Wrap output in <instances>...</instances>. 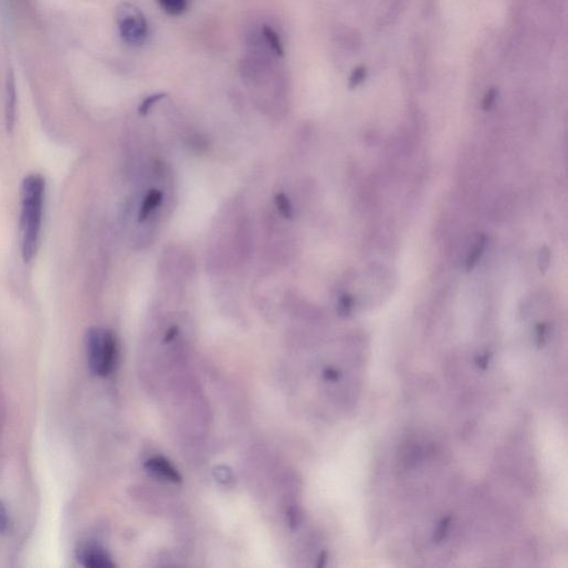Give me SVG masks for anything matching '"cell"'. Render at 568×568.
Listing matches in <instances>:
<instances>
[{
    "label": "cell",
    "mask_w": 568,
    "mask_h": 568,
    "mask_svg": "<svg viewBox=\"0 0 568 568\" xmlns=\"http://www.w3.org/2000/svg\"><path fill=\"white\" fill-rule=\"evenodd\" d=\"M46 182L43 176L31 173L23 182V206H21V252L24 261L30 262L36 255L39 243Z\"/></svg>",
    "instance_id": "cell-1"
},
{
    "label": "cell",
    "mask_w": 568,
    "mask_h": 568,
    "mask_svg": "<svg viewBox=\"0 0 568 568\" xmlns=\"http://www.w3.org/2000/svg\"><path fill=\"white\" fill-rule=\"evenodd\" d=\"M88 363L90 371L100 377H108L116 367L118 357L117 339L108 330H90L87 334Z\"/></svg>",
    "instance_id": "cell-2"
},
{
    "label": "cell",
    "mask_w": 568,
    "mask_h": 568,
    "mask_svg": "<svg viewBox=\"0 0 568 568\" xmlns=\"http://www.w3.org/2000/svg\"><path fill=\"white\" fill-rule=\"evenodd\" d=\"M120 37L130 46H141L148 36V24L139 8L133 4H120L116 13Z\"/></svg>",
    "instance_id": "cell-3"
},
{
    "label": "cell",
    "mask_w": 568,
    "mask_h": 568,
    "mask_svg": "<svg viewBox=\"0 0 568 568\" xmlns=\"http://www.w3.org/2000/svg\"><path fill=\"white\" fill-rule=\"evenodd\" d=\"M79 562L88 568H113L116 566L109 555L97 546H86L79 551Z\"/></svg>",
    "instance_id": "cell-4"
},
{
    "label": "cell",
    "mask_w": 568,
    "mask_h": 568,
    "mask_svg": "<svg viewBox=\"0 0 568 568\" xmlns=\"http://www.w3.org/2000/svg\"><path fill=\"white\" fill-rule=\"evenodd\" d=\"M146 470L153 476H157L159 479L167 480V481L173 482V483H180L181 482V475L179 472L171 465L168 460L163 457H152L148 460L145 464Z\"/></svg>",
    "instance_id": "cell-5"
},
{
    "label": "cell",
    "mask_w": 568,
    "mask_h": 568,
    "mask_svg": "<svg viewBox=\"0 0 568 568\" xmlns=\"http://www.w3.org/2000/svg\"><path fill=\"white\" fill-rule=\"evenodd\" d=\"M16 110H17V90H16L15 75L13 71L8 73L6 83V128L8 131H13L16 123Z\"/></svg>",
    "instance_id": "cell-6"
},
{
    "label": "cell",
    "mask_w": 568,
    "mask_h": 568,
    "mask_svg": "<svg viewBox=\"0 0 568 568\" xmlns=\"http://www.w3.org/2000/svg\"><path fill=\"white\" fill-rule=\"evenodd\" d=\"M409 1L410 0H389V5H387L385 13L380 18L381 25L387 26L395 23L407 8Z\"/></svg>",
    "instance_id": "cell-7"
},
{
    "label": "cell",
    "mask_w": 568,
    "mask_h": 568,
    "mask_svg": "<svg viewBox=\"0 0 568 568\" xmlns=\"http://www.w3.org/2000/svg\"><path fill=\"white\" fill-rule=\"evenodd\" d=\"M162 199H163V195H162L161 191L155 189L150 190L149 193L146 196L143 202H142L141 209H140L139 213V221H146L147 218L149 217L150 213H151L156 208L159 207L160 203L162 202Z\"/></svg>",
    "instance_id": "cell-8"
},
{
    "label": "cell",
    "mask_w": 568,
    "mask_h": 568,
    "mask_svg": "<svg viewBox=\"0 0 568 568\" xmlns=\"http://www.w3.org/2000/svg\"><path fill=\"white\" fill-rule=\"evenodd\" d=\"M158 3L165 13L173 17L186 13L189 6V0H158Z\"/></svg>",
    "instance_id": "cell-9"
},
{
    "label": "cell",
    "mask_w": 568,
    "mask_h": 568,
    "mask_svg": "<svg viewBox=\"0 0 568 568\" xmlns=\"http://www.w3.org/2000/svg\"><path fill=\"white\" fill-rule=\"evenodd\" d=\"M262 34H263V37H265V41H267L268 45L271 48L272 51H273L275 55L279 56V57H282L284 54V49L283 46H282L281 39H280L277 31L272 29L269 26H265L263 29H262Z\"/></svg>",
    "instance_id": "cell-10"
},
{
    "label": "cell",
    "mask_w": 568,
    "mask_h": 568,
    "mask_svg": "<svg viewBox=\"0 0 568 568\" xmlns=\"http://www.w3.org/2000/svg\"><path fill=\"white\" fill-rule=\"evenodd\" d=\"M485 245V235H481V238H479V241L476 242L475 247L473 248L471 253H470L469 258L466 260V269L471 270L475 267L476 263L479 262L480 258H481L482 253H483Z\"/></svg>",
    "instance_id": "cell-11"
},
{
    "label": "cell",
    "mask_w": 568,
    "mask_h": 568,
    "mask_svg": "<svg viewBox=\"0 0 568 568\" xmlns=\"http://www.w3.org/2000/svg\"><path fill=\"white\" fill-rule=\"evenodd\" d=\"M367 73L369 71L365 66H357L354 68L349 77L350 89H357V87H360L367 80Z\"/></svg>",
    "instance_id": "cell-12"
},
{
    "label": "cell",
    "mask_w": 568,
    "mask_h": 568,
    "mask_svg": "<svg viewBox=\"0 0 568 568\" xmlns=\"http://www.w3.org/2000/svg\"><path fill=\"white\" fill-rule=\"evenodd\" d=\"M275 205H277L280 213L285 219H291L292 215H293V209H292L291 202H290L287 196L284 195V193H278L275 196Z\"/></svg>",
    "instance_id": "cell-13"
},
{
    "label": "cell",
    "mask_w": 568,
    "mask_h": 568,
    "mask_svg": "<svg viewBox=\"0 0 568 568\" xmlns=\"http://www.w3.org/2000/svg\"><path fill=\"white\" fill-rule=\"evenodd\" d=\"M166 93H155V95L149 96V97L146 98L143 101H142L141 105H140L139 111L140 115L146 116L149 113L150 110L151 108L153 107L155 103H157L158 101L160 100L163 99L166 97Z\"/></svg>",
    "instance_id": "cell-14"
},
{
    "label": "cell",
    "mask_w": 568,
    "mask_h": 568,
    "mask_svg": "<svg viewBox=\"0 0 568 568\" xmlns=\"http://www.w3.org/2000/svg\"><path fill=\"white\" fill-rule=\"evenodd\" d=\"M499 97V90L497 88H491L487 90V93L484 95L483 100H482V109L484 111H489L495 105L496 99Z\"/></svg>",
    "instance_id": "cell-15"
},
{
    "label": "cell",
    "mask_w": 568,
    "mask_h": 568,
    "mask_svg": "<svg viewBox=\"0 0 568 568\" xmlns=\"http://www.w3.org/2000/svg\"><path fill=\"white\" fill-rule=\"evenodd\" d=\"M354 299L351 295H343L339 302V313L347 317L353 309Z\"/></svg>",
    "instance_id": "cell-16"
},
{
    "label": "cell",
    "mask_w": 568,
    "mask_h": 568,
    "mask_svg": "<svg viewBox=\"0 0 568 568\" xmlns=\"http://www.w3.org/2000/svg\"><path fill=\"white\" fill-rule=\"evenodd\" d=\"M450 523H451V517H446V519H442L441 523H440V525L437 526V529H436L435 533H434V541H443L444 537L446 536V533H447V529H449Z\"/></svg>",
    "instance_id": "cell-17"
},
{
    "label": "cell",
    "mask_w": 568,
    "mask_h": 568,
    "mask_svg": "<svg viewBox=\"0 0 568 568\" xmlns=\"http://www.w3.org/2000/svg\"><path fill=\"white\" fill-rule=\"evenodd\" d=\"M8 527V513L3 502L0 501V533H3Z\"/></svg>",
    "instance_id": "cell-18"
},
{
    "label": "cell",
    "mask_w": 568,
    "mask_h": 568,
    "mask_svg": "<svg viewBox=\"0 0 568 568\" xmlns=\"http://www.w3.org/2000/svg\"><path fill=\"white\" fill-rule=\"evenodd\" d=\"M215 474H217V479L219 481L225 482V483L231 479V473L225 467H218Z\"/></svg>",
    "instance_id": "cell-19"
},
{
    "label": "cell",
    "mask_w": 568,
    "mask_h": 568,
    "mask_svg": "<svg viewBox=\"0 0 568 568\" xmlns=\"http://www.w3.org/2000/svg\"><path fill=\"white\" fill-rule=\"evenodd\" d=\"M539 263H541V269L545 270L546 268L549 267V253L547 251V249L542 250L541 251V260H539Z\"/></svg>",
    "instance_id": "cell-20"
},
{
    "label": "cell",
    "mask_w": 568,
    "mask_h": 568,
    "mask_svg": "<svg viewBox=\"0 0 568 568\" xmlns=\"http://www.w3.org/2000/svg\"><path fill=\"white\" fill-rule=\"evenodd\" d=\"M546 325L545 324H539V327H537V342H539V345H542L545 341L546 337Z\"/></svg>",
    "instance_id": "cell-21"
},
{
    "label": "cell",
    "mask_w": 568,
    "mask_h": 568,
    "mask_svg": "<svg viewBox=\"0 0 568 568\" xmlns=\"http://www.w3.org/2000/svg\"><path fill=\"white\" fill-rule=\"evenodd\" d=\"M324 377L329 381H337L339 379V373L337 371H334V370L329 369L324 373Z\"/></svg>",
    "instance_id": "cell-22"
},
{
    "label": "cell",
    "mask_w": 568,
    "mask_h": 568,
    "mask_svg": "<svg viewBox=\"0 0 568 568\" xmlns=\"http://www.w3.org/2000/svg\"><path fill=\"white\" fill-rule=\"evenodd\" d=\"M476 363H477V365L482 367V369H485V367H487V364H489V357H487L486 354L485 355H480L477 360H476Z\"/></svg>",
    "instance_id": "cell-23"
},
{
    "label": "cell",
    "mask_w": 568,
    "mask_h": 568,
    "mask_svg": "<svg viewBox=\"0 0 568 568\" xmlns=\"http://www.w3.org/2000/svg\"><path fill=\"white\" fill-rule=\"evenodd\" d=\"M177 328H171V329L169 330V332H168L167 340H171L172 338L175 337L176 334H177Z\"/></svg>",
    "instance_id": "cell-24"
}]
</instances>
